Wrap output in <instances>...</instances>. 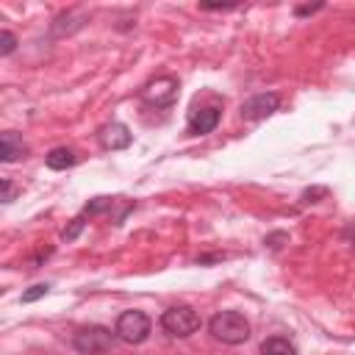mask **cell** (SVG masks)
Returning a JSON list of instances; mask_svg holds the SVG:
<instances>
[{
	"mask_svg": "<svg viewBox=\"0 0 355 355\" xmlns=\"http://www.w3.org/2000/svg\"><path fill=\"white\" fill-rule=\"evenodd\" d=\"M25 155H28V144L22 141V136H17L14 130H3L0 133V158L6 164H14Z\"/></svg>",
	"mask_w": 355,
	"mask_h": 355,
	"instance_id": "obj_9",
	"label": "cell"
},
{
	"mask_svg": "<svg viewBox=\"0 0 355 355\" xmlns=\"http://www.w3.org/2000/svg\"><path fill=\"white\" fill-rule=\"evenodd\" d=\"M111 205H114V197H94L92 202H86L83 214H103V211H108Z\"/></svg>",
	"mask_w": 355,
	"mask_h": 355,
	"instance_id": "obj_12",
	"label": "cell"
},
{
	"mask_svg": "<svg viewBox=\"0 0 355 355\" xmlns=\"http://www.w3.org/2000/svg\"><path fill=\"white\" fill-rule=\"evenodd\" d=\"M208 330H211V336L216 341L230 344V347L244 344L250 338V322L239 311H219V313H214L211 322H208Z\"/></svg>",
	"mask_w": 355,
	"mask_h": 355,
	"instance_id": "obj_1",
	"label": "cell"
},
{
	"mask_svg": "<svg viewBox=\"0 0 355 355\" xmlns=\"http://www.w3.org/2000/svg\"><path fill=\"white\" fill-rule=\"evenodd\" d=\"M161 327L172 338H189L191 333L200 330V316L189 305H175V308H169V311L161 313Z\"/></svg>",
	"mask_w": 355,
	"mask_h": 355,
	"instance_id": "obj_3",
	"label": "cell"
},
{
	"mask_svg": "<svg viewBox=\"0 0 355 355\" xmlns=\"http://www.w3.org/2000/svg\"><path fill=\"white\" fill-rule=\"evenodd\" d=\"M75 161H78V155H75L69 147H53V150L44 155V164H47L50 169H55V172H58V169H69Z\"/></svg>",
	"mask_w": 355,
	"mask_h": 355,
	"instance_id": "obj_10",
	"label": "cell"
},
{
	"mask_svg": "<svg viewBox=\"0 0 355 355\" xmlns=\"http://www.w3.org/2000/svg\"><path fill=\"white\" fill-rule=\"evenodd\" d=\"M200 8L202 11H227V8H236V3H225V6L222 3H202Z\"/></svg>",
	"mask_w": 355,
	"mask_h": 355,
	"instance_id": "obj_17",
	"label": "cell"
},
{
	"mask_svg": "<svg viewBox=\"0 0 355 355\" xmlns=\"http://www.w3.org/2000/svg\"><path fill=\"white\" fill-rule=\"evenodd\" d=\"M150 316L144 311H125L116 316V324H114V333L119 341L125 344H141L147 336H150Z\"/></svg>",
	"mask_w": 355,
	"mask_h": 355,
	"instance_id": "obj_4",
	"label": "cell"
},
{
	"mask_svg": "<svg viewBox=\"0 0 355 355\" xmlns=\"http://www.w3.org/2000/svg\"><path fill=\"white\" fill-rule=\"evenodd\" d=\"M261 355H297V347L283 336H272L261 344Z\"/></svg>",
	"mask_w": 355,
	"mask_h": 355,
	"instance_id": "obj_11",
	"label": "cell"
},
{
	"mask_svg": "<svg viewBox=\"0 0 355 355\" xmlns=\"http://www.w3.org/2000/svg\"><path fill=\"white\" fill-rule=\"evenodd\" d=\"M17 50V36L11 31H0V55H11Z\"/></svg>",
	"mask_w": 355,
	"mask_h": 355,
	"instance_id": "obj_13",
	"label": "cell"
},
{
	"mask_svg": "<svg viewBox=\"0 0 355 355\" xmlns=\"http://www.w3.org/2000/svg\"><path fill=\"white\" fill-rule=\"evenodd\" d=\"M322 8V3H313V6H297V17H305V14H313V11H319Z\"/></svg>",
	"mask_w": 355,
	"mask_h": 355,
	"instance_id": "obj_18",
	"label": "cell"
},
{
	"mask_svg": "<svg viewBox=\"0 0 355 355\" xmlns=\"http://www.w3.org/2000/svg\"><path fill=\"white\" fill-rule=\"evenodd\" d=\"M219 116H222V111H219L216 105L191 108V114H189V133H191V136H205V133H211V130L219 125Z\"/></svg>",
	"mask_w": 355,
	"mask_h": 355,
	"instance_id": "obj_8",
	"label": "cell"
},
{
	"mask_svg": "<svg viewBox=\"0 0 355 355\" xmlns=\"http://www.w3.org/2000/svg\"><path fill=\"white\" fill-rule=\"evenodd\" d=\"M277 105H280V94H275V92H261V94H252L250 100H244L241 108H239V114H241V119L258 122V119L272 116V114L277 111Z\"/></svg>",
	"mask_w": 355,
	"mask_h": 355,
	"instance_id": "obj_6",
	"label": "cell"
},
{
	"mask_svg": "<svg viewBox=\"0 0 355 355\" xmlns=\"http://www.w3.org/2000/svg\"><path fill=\"white\" fill-rule=\"evenodd\" d=\"M114 338H116V333H111L108 327L89 324V327H80V330L75 333L72 344H75V349L83 352V355H105V352H111Z\"/></svg>",
	"mask_w": 355,
	"mask_h": 355,
	"instance_id": "obj_2",
	"label": "cell"
},
{
	"mask_svg": "<svg viewBox=\"0 0 355 355\" xmlns=\"http://www.w3.org/2000/svg\"><path fill=\"white\" fill-rule=\"evenodd\" d=\"M324 194H327V189H308L302 194V202H311V197H324Z\"/></svg>",
	"mask_w": 355,
	"mask_h": 355,
	"instance_id": "obj_19",
	"label": "cell"
},
{
	"mask_svg": "<svg viewBox=\"0 0 355 355\" xmlns=\"http://www.w3.org/2000/svg\"><path fill=\"white\" fill-rule=\"evenodd\" d=\"M178 80L169 78V75H161L155 80H150L144 89H141V100L153 108H169L175 100H178Z\"/></svg>",
	"mask_w": 355,
	"mask_h": 355,
	"instance_id": "obj_5",
	"label": "cell"
},
{
	"mask_svg": "<svg viewBox=\"0 0 355 355\" xmlns=\"http://www.w3.org/2000/svg\"><path fill=\"white\" fill-rule=\"evenodd\" d=\"M47 291H50L47 283H36V286H31L28 291H22V302H36V300H42Z\"/></svg>",
	"mask_w": 355,
	"mask_h": 355,
	"instance_id": "obj_14",
	"label": "cell"
},
{
	"mask_svg": "<svg viewBox=\"0 0 355 355\" xmlns=\"http://www.w3.org/2000/svg\"><path fill=\"white\" fill-rule=\"evenodd\" d=\"M97 141L103 150H125L133 141V136L122 122H108L97 130Z\"/></svg>",
	"mask_w": 355,
	"mask_h": 355,
	"instance_id": "obj_7",
	"label": "cell"
},
{
	"mask_svg": "<svg viewBox=\"0 0 355 355\" xmlns=\"http://www.w3.org/2000/svg\"><path fill=\"white\" fill-rule=\"evenodd\" d=\"M17 191H19V189H17V186H14L8 178H3V202H6V205L17 200Z\"/></svg>",
	"mask_w": 355,
	"mask_h": 355,
	"instance_id": "obj_16",
	"label": "cell"
},
{
	"mask_svg": "<svg viewBox=\"0 0 355 355\" xmlns=\"http://www.w3.org/2000/svg\"><path fill=\"white\" fill-rule=\"evenodd\" d=\"M83 216H78V219H72V225L69 227H64V233H61V239H67V241H72V239H78V233L83 230Z\"/></svg>",
	"mask_w": 355,
	"mask_h": 355,
	"instance_id": "obj_15",
	"label": "cell"
}]
</instances>
